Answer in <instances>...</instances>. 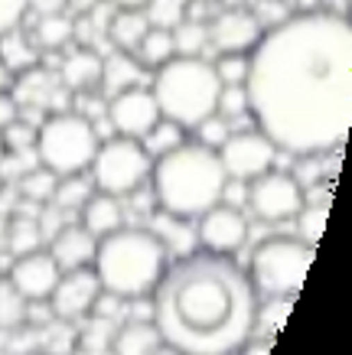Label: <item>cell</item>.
Masks as SVG:
<instances>
[{
  "label": "cell",
  "mask_w": 352,
  "mask_h": 355,
  "mask_svg": "<svg viewBox=\"0 0 352 355\" xmlns=\"http://www.w3.org/2000/svg\"><path fill=\"white\" fill-rule=\"evenodd\" d=\"M186 3H190V0H147L140 10H144L150 26L173 30V26H180V23L186 20Z\"/></svg>",
  "instance_id": "cell-31"
},
{
  "label": "cell",
  "mask_w": 352,
  "mask_h": 355,
  "mask_svg": "<svg viewBox=\"0 0 352 355\" xmlns=\"http://www.w3.org/2000/svg\"><path fill=\"white\" fill-rule=\"evenodd\" d=\"M153 355H183V352H176V349H173V345L160 343V345H157V352H153Z\"/></svg>",
  "instance_id": "cell-44"
},
{
  "label": "cell",
  "mask_w": 352,
  "mask_h": 355,
  "mask_svg": "<svg viewBox=\"0 0 352 355\" xmlns=\"http://www.w3.org/2000/svg\"><path fill=\"white\" fill-rule=\"evenodd\" d=\"M101 59L105 55L98 49H88V46H78L72 53H65V59L59 62V78L62 85L72 92V95H92L101 85Z\"/></svg>",
  "instance_id": "cell-18"
},
{
  "label": "cell",
  "mask_w": 352,
  "mask_h": 355,
  "mask_svg": "<svg viewBox=\"0 0 352 355\" xmlns=\"http://www.w3.org/2000/svg\"><path fill=\"white\" fill-rule=\"evenodd\" d=\"M215 76L222 85H245L248 76V53H219V59L212 62Z\"/></svg>",
  "instance_id": "cell-34"
},
{
  "label": "cell",
  "mask_w": 352,
  "mask_h": 355,
  "mask_svg": "<svg viewBox=\"0 0 352 355\" xmlns=\"http://www.w3.org/2000/svg\"><path fill=\"white\" fill-rule=\"evenodd\" d=\"M0 140H3V150H33L36 144V128L30 121L17 118L7 130H0Z\"/></svg>",
  "instance_id": "cell-36"
},
{
  "label": "cell",
  "mask_w": 352,
  "mask_h": 355,
  "mask_svg": "<svg viewBox=\"0 0 352 355\" xmlns=\"http://www.w3.org/2000/svg\"><path fill=\"white\" fill-rule=\"evenodd\" d=\"M78 225L85 228L88 235L95 238H105L111 232L124 225V209H121V199L117 196H108V193H92L88 202L78 209Z\"/></svg>",
  "instance_id": "cell-19"
},
{
  "label": "cell",
  "mask_w": 352,
  "mask_h": 355,
  "mask_svg": "<svg viewBox=\"0 0 352 355\" xmlns=\"http://www.w3.org/2000/svg\"><path fill=\"white\" fill-rule=\"evenodd\" d=\"M196 238L203 251L212 254H235L238 248L248 241V218L238 205L219 202L212 209H206L196 225Z\"/></svg>",
  "instance_id": "cell-14"
},
{
  "label": "cell",
  "mask_w": 352,
  "mask_h": 355,
  "mask_svg": "<svg viewBox=\"0 0 352 355\" xmlns=\"http://www.w3.org/2000/svg\"><path fill=\"white\" fill-rule=\"evenodd\" d=\"M92 193H95L92 176H85V173H72V176H59V180H56L53 202H56L59 212H78V209L88 202V196Z\"/></svg>",
  "instance_id": "cell-25"
},
{
  "label": "cell",
  "mask_w": 352,
  "mask_h": 355,
  "mask_svg": "<svg viewBox=\"0 0 352 355\" xmlns=\"http://www.w3.org/2000/svg\"><path fill=\"white\" fill-rule=\"evenodd\" d=\"M0 59H3L10 76H20V72H26L33 65H40V49H36V43L20 26H13V30H7L0 36Z\"/></svg>",
  "instance_id": "cell-23"
},
{
  "label": "cell",
  "mask_w": 352,
  "mask_h": 355,
  "mask_svg": "<svg viewBox=\"0 0 352 355\" xmlns=\"http://www.w3.org/2000/svg\"><path fill=\"white\" fill-rule=\"evenodd\" d=\"M203 3H212V0H203Z\"/></svg>",
  "instance_id": "cell-46"
},
{
  "label": "cell",
  "mask_w": 352,
  "mask_h": 355,
  "mask_svg": "<svg viewBox=\"0 0 352 355\" xmlns=\"http://www.w3.org/2000/svg\"><path fill=\"white\" fill-rule=\"evenodd\" d=\"M215 153L232 183H251L258 176H265L267 170H274V160H278V147L258 128L232 130Z\"/></svg>",
  "instance_id": "cell-10"
},
{
  "label": "cell",
  "mask_w": 352,
  "mask_h": 355,
  "mask_svg": "<svg viewBox=\"0 0 352 355\" xmlns=\"http://www.w3.org/2000/svg\"><path fill=\"white\" fill-rule=\"evenodd\" d=\"M10 85V72H7V65H3V59H0V88Z\"/></svg>",
  "instance_id": "cell-43"
},
{
  "label": "cell",
  "mask_w": 352,
  "mask_h": 355,
  "mask_svg": "<svg viewBox=\"0 0 352 355\" xmlns=\"http://www.w3.org/2000/svg\"><path fill=\"white\" fill-rule=\"evenodd\" d=\"M105 3H111V7H144L147 0H105Z\"/></svg>",
  "instance_id": "cell-42"
},
{
  "label": "cell",
  "mask_w": 352,
  "mask_h": 355,
  "mask_svg": "<svg viewBox=\"0 0 352 355\" xmlns=\"http://www.w3.org/2000/svg\"><path fill=\"white\" fill-rule=\"evenodd\" d=\"M222 82L215 76L212 59L206 55H173L160 69H153L150 95L160 108L163 121H173L176 128L192 130L215 114Z\"/></svg>",
  "instance_id": "cell-5"
},
{
  "label": "cell",
  "mask_w": 352,
  "mask_h": 355,
  "mask_svg": "<svg viewBox=\"0 0 352 355\" xmlns=\"http://www.w3.org/2000/svg\"><path fill=\"white\" fill-rule=\"evenodd\" d=\"M40 238H43V228H40V218L33 216H17L10 218V225H7V251H10L13 258H20V254H30L40 248Z\"/></svg>",
  "instance_id": "cell-26"
},
{
  "label": "cell",
  "mask_w": 352,
  "mask_h": 355,
  "mask_svg": "<svg viewBox=\"0 0 352 355\" xmlns=\"http://www.w3.org/2000/svg\"><path fill=\"white\" fill-rule=\"evenodd\" d=\"M294 222H297L300 241H307V245L317 248L323 228H326V205H303L297 216H294Z\"/></svg>",
  "instance_id": "cell-33"
},
{
  "label": "cell",
  "mask_w": 352,
  "mask_h": 355,
  "mask_svg": "<svg viewBox=\"0 0 352 355\" xmlns=\"http://www.w3.org/2000/svg\"><path fill=\"white\" fill-rule=\"evenodd\" d=\"M17 118H20V105H17V98H13L7 88H0V130H7Z\"/></svg>",
  "instance_id": "cell-39"
},
{
  "label": "cell",
  "mask_w": 352,
  "mask_h": 355,
  "mask_svg": "<svg viewBox=\"0 0 352 355\" xmlns=\"http://www.w3.org/2000/svg\"><path fill=\"white\" fill-rule=\"evenodd\" d=\"M95 248L98 238L88 235L82 225H59L53 232V241H49V254L59 264V270H78V268H92Z\"/></svg>",
  "instance_id": "cell-17"
},
{
  "label": "cell",
  "mask_w": 352,
  "mask_h": 355,
  "mask_svg": "<svg viewBox=\"0 0 352 355\" xmlns=\"http://www.w3.org/2000/svg\"><path fill=\"white\" fill-rule=\"evenodd\" d=\"M248 209L255 212L261 222L278 225V222H290L300 209L307 205V193L294 173L267 170L265 176H258L248 183Z\"/></svg>",
  "instance_id": "cell-9"
},
{
  "label": "cell",
  "mask_w": 352,
  "mask_h": 355,
  "mask_svg": "<svg viewBox=\"0 0 352 355\" xmlns=\"http://www.w3.org/2000/svg\"><path fill=\"white\" fill-rule=\"evenodd\" d=\"M150 166H153V157L144 150L140 140L108 137L98 144V153L88 170H92V183L98 193L124 199L150 180Z\"/></svg>",
  "instance_id": "cell-8"
},
{
  "label": "cell",
  "mask_w": 352,
  "mask_h": 355,
  "mask_svg": "<svg viewBox=\"0 0 352 355\" xmlns=\"http://www.w3.org/2000/svg\"><path fill=\"white\" fill-rule=\"evenodd\" d=\"M56 173H49L46 166H33V170H26L17 180V186H20V196H23V202H33V205H46V202H53V193H56Z\"/></svg>",
  "instance_id": "cell-28"
},
{
  "label": "cell",
  "mask_w": 352,
  "mask_h": 355,
  "mask_svg": "<svg viewBox=\"0 0 352 355\" xmlns=\"http://www.w3.org/2000/svg\"><path fill=\"white\" fill-rule=\"evenodd\" d=\"M160 343L153 320H128L111 336V355H153Z\"/></svg>",
  "instance_id": "cell-22"
},
{
  "label": "cell",
  "mask_w": 352,
  "mask_h": 355,
  "mask_svg": "<svg viewBox=\"0 0 352 355\" xmlns=\"http://www.w3.org/2000/svg\"><path fill=\"white\" fill-rule=\"evenodd\" d=\"M26 306L17 287L7 277H0V333H13L20 323H26Z\"/></svg>",
  "instance_id": "cell-30"
},
{
  "label": "cell",
  "mask_w": 352,
  "mask_h": 355,
  "mask_svg": "<svg viewBox=\"0 0 352 355\" xmlns=\"http://www.w3.org/2000/svg\"><path fill=\"white\" fill-rule=\"evenodd\" d=\"M170 264V248L153 228L121 225L111 235L98 238L92 270L101 280V291L117 300H150Z\"/></svg>",
  "instance_id": "cell-4"
},
{
  "label": "cell",
  "mask_w": 352,
  "mask_h": 355,
  "mask_svg": "<svg viewBox=\"0 0 352 355\" xmlns=\"http://www.w3.org/2000/svg\"><path fill=\"white\" fill-rule=\"evenodd\" d=\"M26 13H30V0H0V36L20 26Z\"/></svg>",
  "instance_id": "cell-38"
},
{
  "label": "cell",
  "mask_w": 352,
  "mask_h": 355,
  "mask_svg": "<svg viewBox=\"0 0 352 355\" xmlns=\"http://www.w3.org/2000/svg\"><path fill=\"white\" fill-rule=\"evenodd\" d=\"M134 59H137L147 72H153V69H160L167 59H173V33L170 30H157V26H150L147 33H144V40L137 43V49H134Z\"/></svg>",
  "instance_id": "cell-24"
},
{
  "label": "cell",
  "mask_w": 352,
  "mask_h": 355,
  "mask_svg": "<svg viewBox=\"0 0 352 355\" xmlns=\"http://www.w3.org/2000/svg\"><path fill=\"white\" fill-rule=\"evenodd\" d=\"M206 26H209V49L215 53H251L258 40L265 36V26L258 23V17L242 7L222 10Z\"/></svg>",
  "instance_id": "cell-16"
},
{
  "label": "cell",
  "mask_w": 352,
  "mask_h": 355,
  "mask_svg": "<svg viewBox=\"0 0 352 355\" xmlns=\"http://www.w3.org/2000/svg\"><path fill=\"white\" fill-rule=\"evenodd\" d=\"M192 130H199V144H203V147L219 150V147L225 144V137L232 134V124H228L225 118H219V114H209L203 124H196Z\"/></svg>",
  "instance_id": "cell-37"
},
{
  "label": "cell",
  "mask_w": 352,
  "mask_h": 355,
  "mask_svg": "<svg viewBox=\"0 0 352 355\" xmlns=\"http://www.w3.org/2000/svg\"><path fill=\"white\" fill-rule=\"evenodd\" d=\"M3 153H7V150H3V140H0V160H3Z\"/></svg>",
  "instance_id": "cell-45"
},
{
  "label": "cell",
  "mask_w": 352,
  "mask_h": 355,
  "mask_svg": "<svg viewBox=\"0 0 352 355\" xmlns=\"http://www.w3.org/2000/svg\"><path fill=\"white\" fill-rule=\"evenodd\" d=\"M33 43L36 49H62L65 43H72V17L69 13L40 17L36 30H33Z\"/></svg>",
  "instance_id": "cell-27"
},
{
  "label": "cell",
  "mask_w": 352,
  "mask_h": 355,
  "mask_svg": "<svg viewBox=\"0 0 352 355\" xmlns=\"http://www.w3.org/2000/svg\"><path fill=\"white\" fill-rule=\"evenodd\" d=\"M95 3L98 0H65V10H72L75 17H78V13H88Z\"/></svg>",
  "instance_id": "cell-41"
},
{
  "label": "cell",
  "mask_w": 352,
  "mask_h": 355,
  "mask_svg": "<svg viewBox=\"0 0 352 355\" xmlns=\"http://www.w3.org/2000/svg\"><path fill=\"white\" fill-rule=\"evenodd\" d=\"M147 183L160 212L192 222L206 209L222 202L228 176H225L215 150L203 147L199 140H183L180 147L153 157Z\"/></svg>",
  "instance_id": "cell-3"
},
{
  "label": "cell",
  "mask_w": 352,
  "mask_h": 355,
  "mask_svg": "<svg viewBox=\"0 0 352 355\" xmlns=\"http://www.w3.org/2000/svg\"><path fill=\"white\" fill-rule=\"evenodd\" d=\"M170 33L176 55H203L209 49V26H206V20H183Z\"/></svg>",
  "instance_id": "cell-29"
},
{
  "label": "cell",
  "mask_w": 352,
  "mask_h": 355,
  "mask_svg": "<svg viewBox=\"0 0 352 355\" xmlns=\"http://www.w3.org/2000/svg\"><path fill=\"white\" fill-rule=\"evenodd\" d=\"M10 95L17 98V105L23 108H36V111H49V114H59V111L69 108L72 101V92L62 85V78L56 69H46V65H33L26 72L13 78Z\"/></svg>",
  "instance_id": "cell-13"
},
{
  "label": "cell",
  "mask_w": 352,
  "mask_h": 355,
  "mask_svg": "<svg viewBox=\"0 0 352 355\" xmlns=\"http://www.w3.org/2000/svg\"><path fill=\"white\" fill-rule=\"evenodd\" d=\"M150 306L160 339L183 355H235L258 326V293L232 254L190 251L167 264Z\"/></svg>",
  "instance_id": "cell-2"
},
{
  "label": "cell",
  "mask_w": 352,
  "mask_h": 355,
  "mask_svg": "<svg viewBox=\"0 0 352 355\" xmlns=\"http://www.w3.org/2000/svg\"><path fill=\"white\" fill-rule=\"evenodd\" d=\"M59 277H62V270H59V264L53 261V254H49V251H40V248L30 251V254L13 258L10 274H7V280L17 287V293H20L26 303H46L49 293H53V287L59 284Z\"/></svg>",
  "instance_id": "cell-15"
},
{
  "label": "cell",
  "mask_w": 352,
  "mask_h": 355,
  "mask_svg": "<svg viewBox=\"0 0 352 355\" xmlns=\"http://www.w3.org/2000/svg\"><path fill=\"white\" fill-rule=\"evenodd\" d=\"M30 10L36 17H49V13H65V0H30Z\"/></svg>",
  "instance_id": "cell-40"
},
{
  "label": "cell",
  "mask_w": 352,
  "mask_h": 355,
  "mask_svg": "<svg viewBox=\"0 0 352 355\" xmlns=\"http://www.w3.org/2000/svg\"><path fill=\"white\" fill-rule=\"evenodd\" d=\"M147 30H150V23L140 7H115L105 36H108V43H111V49H117V53H134Z\"/></svg>",
  "instance_id": "cell-21"
},
{
  "label": "cell",
  "mask_w": 352,
  "mask_h": 355,
  "mask_svg": "<svg viewBox=\"0 0 352 355\" xmlns=\"http://www.w3.org/2000/svg\"><path fill=\"white\" fill-rule=\"evenodd\" d=\"M245 111H248L245 85H222V92H219V105H215V114L232 124V121L242 118Z\"/></svg>",
  "instance_id": "cell-35"
},
{
  "label": "cell",
  "mask_w": 352,
  "mask_h": 355,
  "mask_svg": "<svg viewBox=\"0 0 352 355\" xmlns=\"http://www.w3.org/2000/svg\"><path fill=\"white\" fill-rule=\"evenodd\" d=\"M248 114L278 153L323 157L352 130V30L342 13L303 10L267 26L248 53Z\"/></svg>",
  "instance_id": "cell-1"
},
{
  "label": "cell",
  "mask_w": 352,
  "mask_h": 355,
  "mask_svg": "<svg viewBox=\"0 0 352 355\" xmlns=\"http://www.w3.org/2000/svg\"><path fill=\"white\" fill-rule=\"evenodd\" d=\"M98 130L92 121H85L75 111H59L40 121L36 128V160L56 176H72V173H85L98 153Z\"/></svg>",
  "instance_id": "cell-7"
},
{
  "label": "cell",
  "mask_w": 352,
  "mask_h": 355,
  "mask_svg": "<svg viewBox=\"0 0 352 355\" xmlns=\"http://www.w3.org/2000/svg\"><path fill=\"white\" fill-rule=\"evenodd\" d=\"M144 78H147V69L134 55L111 49V55L101 59V85L98 88L105 92V98H115L121 92H128V88H140Z\"/></svg>",
  "instance_id": "cell-20"
},
{
  "label": "cell",
  "mask_w": 352,
  "mask_h": 355,
  "mask_svg": "<svg viewBox=\"0 0 352 355\" xmlns=\"http://www.w3.org/2000/svg\"><path fill=\"white\" fill-rule=\"evenodd\" d=\"M144 144V150L150 153V157H160V153L173 150V147H180L183 144V128H176L173 121H157V128L150 130L147 137L140 140Z\"/></svg>",
  "instance_id": "cell-32"
},
{
  "label": "cell",
  "mask_w": 352,
  "mask_h": 355,
  "mask_svg": "<svg viewBox=\"0 0 352 355\" xmlns=\"http://www.w3.org/2000/svg\"><path fill=\"white\" fill-rule=\"evenodd\" d=\"M317 258V248L297 235H271L251 251L248 280L258 297L267 300H294Z\"/></svg>",
  "instance_id": "cell-6"
},
{
  "label": "cell",
  "mask_w": 352,
  "mask_h": 355,
  "mask_svg": "<svg viewBox=\"0 0 352 355\" xmlns=\"http://www.w3.org/2000/svg\"><path fill=\"white\" fill-rule=\"evenodd\" d=\"M160 121V108L150 95V88H128L121 95L108 98V124L115 130V137L144 140Z\"/></svg>",
  "instance_id": "cell-11"
},
{
  "label": "cell",
  "mask_w": 352,
  "mask_h": 355,
  "mask_svg": "<svg viewBox=\"0 0 352 355\" xmlns=\"http://www.w3.org/2000/svg\"><path fill=\"white\" fill-rule=\"evenodd\" d=\"M101 297V280L92 268H78V270H62L59 284L49 293V310H53L56 320H85L92 316V306Z\"/></svg>",
  "instance_id": "cell-12"
}]
</instances>
